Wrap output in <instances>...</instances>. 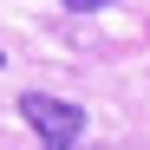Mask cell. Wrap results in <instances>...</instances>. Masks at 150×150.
I'll return each instance as SVG.
<instances>
[{
	"label": "cell",
	"instance_id": "1",
	"mask_svg": "<svg viewBox=\"0 0 150 150\" xmlns=\"http://www.w3.org/2000/svg\"><path fill=\"white\" fill-rule=\"evenodd\" d=\"M20 117L39 131V150H79V131H85L79 105H65L52 91H20Z\"/></svg>",
	"mask_w": 150,
	"mask_h": 150
},
{
	"label": "cell",
	"instance_id": "2",
	"mask_svg": "<svg viewBox=\"0 0 150 150\" xmlns=\"http://www.w3.org/2000/svg\"><path fill=\"white\" fill-rule=\"evenodd\" d=\"M79 150H105V144H79Z\"/></svg>",
	"mask_w": 150,
	"mask_h": 150
},
{
	"label": "cell",
	"instance_id": "3",
	"mask_svg": "<svg viewBox=\"0 0 150 150\" xmlns=\"http://www.w3.org/2000/svg\"><path fill=\"white\" fill-rule=\"evenodd\" d=\"M0 65H7V52H0Z\"/></svg>",
	"mask_w": 150,
	"mask_h": 150
}]
</instances>
